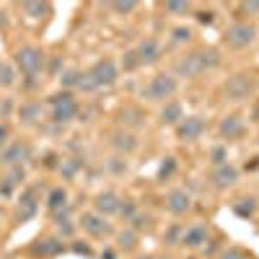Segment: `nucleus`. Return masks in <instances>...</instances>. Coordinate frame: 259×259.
Instances as JSON below:
<instances>
[{
  "mask_svg": "<svg viewBox=\"0 0 259 259\" xmlns=\"http://www.w3.org/2000/svg\"><path fill=\"white\" fill-rule=\"evenodd\" d=\"M31 256H41V259H50V256H57V254H62L65 251V246H62V241L60 239H39V241H34L31 244Z\"/></svg>",
  "mask_w": 259,
  "mask_h": 259,
  "instance_id": "16",
  "label": "nucleus"
},
{
  "mask_svg": "<svg viewBox=\"0 0 259 259\" xmlns=\"http://www.w3.org/2000/svg\"><path fill=\"white\" fill-rule=\"evenodd\" d=\"M221 259H244V254H241L239 249H228V251H226Z\"/></svg>",
  "mask_w": 259,
  "mask_h": 259,
  "instance_id": "46",
  "label": "nucleus"
},
{
  "mask_svg": "<svg viewBox=\"0 0 259 259\" xmlns=\"http://www.w3.org/2000/svg\"><path fill=\"white\" fill-rule=\"evenodd\" d=\"M11 112H13V104H11V99H6L3 106H0V117H8Z\"/></svg>",
  "mask_w": 259,
  "mask_h": 259,
  "instance_id": "45",
  "label": "nucleus"
},
{
  "mask_svg": "<svg viewBox=\"0 0 259 259\" xmlns=\"http://www.w3.org/2000/svg\"><path fill=\"white\" fill-rule=\"evenodd\" d=\"M197 21H200V24H212L215 13H212V11H200V13H197Z\"/></svg>",
  "mask_w": 259,
  "mask_h": 259,
  "instance_id": "43",
  "label": "nucleus"
},
{
  "mask_svg": "<svg viewBox=\"0 0 259 259\" xmlns=\"http://www.w3.org/2000/svg\"><path fill=\"white\" fill-rule=\"evenodd\" d=\"M135 55L140 60V65H153L161 60V45H158V39L153 36H145L140 45L135 47Z\"/></svg>",
  "mask_w": 259,
  "mask_h": 259,
  "instance_id": "14",
  "label": "nucleus"
},
{
  "mask_svg": "<svg viewBox=\"0 0 259 259\" xmlns=\"http://www.w3.org/2000/svg\"><path fill=\"white\" fill-rule=\"evenodd\" d=\"M13 187H18V184H24L26 182V168L24 166H13V168H8V177H6Z\"/></svg>",
  "mask_w": 259,
  "mask_h": 259,
  "instance_id": "30",
  "label": "nucleus"
},
{
  "mask_svg": "<svg viewBox=\"0 0 259 259\" xmlns=\"http://www.w3.org/2000/svg\"><path fill=\"white\" fill-rule=\"evenodd\" d=\"M85 78L91 80V85H94V91H101V89H109V85H114L117 83V78H119V70H117V65L112 62V60H99V62H94L89 70H85Z\"/></svg>",
  "mask_w": 259,
  "mask_h": 259,
  "instance_id": "5",
  "label": "nucleus"
},
{
  "mask_svg": "<svg viewBox=\"0 0 259 259\" xmlns=\"http://www.w3.org/2000/svg\"><path fill=\"white\" fill-rule=\"evenodd\" d=\"M80 226H83V231L89 236H94V239H106V236L114 233V228L106 223V218H101V215H96V212H83L80 215Z\"/></svg>",
  "mask_w": 259,
  "mask_h": 259,
  "instance_id": "9",
  "label": "nucleus"
},
{
  "mask_svg": "<svg viewBox=\"0 0 259 259\" xmlns=\"http://www.w3.org/2000/svg\"><path fill=\"white\" fill-rule=\"evenodd\" d=\"M57 168H60V174H62L65 179H73V177L78 174V168H80V161H78V158H65Z\"/></svg>",
  "mask_w": 259,
  "mask_h": 259,
  "instance_id": "28",
  "label": "nucleus"
},
{
  "mask_svg": "<svg viewBox=\"0 0 259 259\" xmlns=\"http://www.w3.org/2000/svg\"><path fill=\"white\" fill-rule=\"evenodd\" d=\"M119 207H122V200L114 192H99L96 200H94V210H96V215H101V218L119 215Z\"/></svg>",
  "mask_w": 259,
  "mask_h": 259,
  "instance_id": "11",
  "label": "nucleus"
},
{
  "mask_svg": "<svg viewBox=\"0 0 259 259\" xmlns=\"http://www.w3.org/2000/svg\"><path fill=\"white\" fill-rule=\"evenodd\" d=\"M205 119L202 117H197V114H192V117H184L174 130H177V138L179 140H184V143H192V140H197L202 133H205Z\"/></svg>",
  "mask_w": 259,
  "mask_h": 259,
  "instance_id": "10",
  "label": "nucleus"
},
{
  "mask_svg": "<svg viewBox=\"0 0 259 259\" xmlns=\"http://www.w3.org/2000/svg\"><path fill=\"white\" fill-rule=\"evenodd\" d=\"M140 210H138V205L133 202V200H122V207H119V215H122V218L130 223V221H133L135 218V215H138Z\"/></svg>",
  "mask_w": 259,
  "mask_h": 259,
  "instance_id": "31",
  "label": "nucleus"
},
{
  "mask_svg": "<svg viewBox=\"0 0 259 259\" xmlns=\"http://www.w3.org/2000/svg\"><path fill=\"white\" fill-rule=\"evenodd\" d=\"M55 226H57V233L65 236V239H70L75 233V223L68 218V215H55Z\"/></svg>",
  "mask_w": 259,
  "mask_h": 259,
  "instance_id": "25",
  "label": "nucleus"
},
{
  "mask_svg": "<svg viewBox=\"0 0 259 259\" xmlns=\"http://www.w3.org/2000/svg\"><path fill=\"white\" fill-rule=\"evenodd\" d=\"M189 207H192L189 192H184V189H174V192H168V194H166V210H168L171 215H184Z\"/></svg>",
  "mask_w": 259,
  "mask_h": 259,
  "instance_id": "15",
  "label": "nucleus"
},
{
  "mask_svg": "<svg viewBox=\"0 0 259 259\" xmlns=\"http://www.w3.org/2000/svg\"><path fill=\"white\" fill-rule=\"evenodd\" d=\"M13 57H16V68L24 73L26 78H36V75H41V70H45V65H47L45 52H41L39 47H34V45L18 47Z\"/></svg>",
  "mask_w": 259,
  "mask_h": 259,
  "instance_id": "2",
  "label": "nucleus"
},
{
  "mask_svg": "<svg viewBox=\"0 0 259 259\" xmlns=\"http://www.w3.org/2000/svg\"><path fill=\"white\" fill-rule=\"evenodd\" d=\"M117 241H119V249H124V251H133V249H135V244H138V231H133V228L122 231Z\"/></svg>",
  "mask_w": 259,
  "mask_h": 259,
  "instance_id": "27",
  "label": "nucleus"
},
{
  "mask_svg": "<svg viewBox=\"0 0 259 259\" xmlns=\"http://www.w3.org/2000/svg\"><path fill=\"white\" fill-rule=\"evenodd\" d=\"M122 124H127V127L143 124V114H140L138 106H124V112H122Z\"/></svg>",
  "mask_w": 259,
  "mask_h": 259,
  "instance_id": "26",
  "label": "nucleus"
},
{
  "mask_svg": "<svg viewBox=\"0 0 259 259\" xmlns=\"http://www.w3.org/2000/svg\"><path fill=\"white\" fill-rule=\"evenodd\" d=\"M223 91H226V99L228 101H244L251 96L254 91V78L246 75V73H239V75H231L223 85Z\"/></svg>",
  "mask_w": 259,
  "mask_h": 259,
  "instance_id": "7",
  "label": "nucleus"
},
{
  "mask_svg": "<svg viewBox=\"0 0 259 259\" xmlns=\"http://www.w3.org/2000/svg\"><path fill=\"white\" fill-rule=\"evenodd\" d=\"M221 65V52L218 50H197V52H189L184 55L179 62H177V73L182 78H197L202 75L205 70H212V68H218Z\"/></svg>",
  "mask_w": 259,
  "mask_h": 259,
  "instance_id": "1",
  "label": "nucleus"
},
{
  "mask_svg": "<svg viewBox=\"0 0 259 259\" xmlns=\"http://www.w3.org/2000/svg\"><path fill=\"white\" fill-rule=\"evenodd\" d=\"M122 68H124L127 73H133V70H138V68H140V60H138L135 50H133V52H124V60H122Z\"/></svg>",
  "mask_w": 259,
  "mask_h": 259,
  "instance_id": "35",
  "label": "nucleus"
},
{
  "mask_svg": "<svg viewBox=\"0 0 259 259\" xmlns=\"http://www.w3.org/2000/svg\"><path fill=\"white\" fill-rule=\"evenodd\" d=\"M218 133H221V138H223V140H241V138H244V133H246V124H244V119H241V117L231 114V117H223V119H221Z\"/></svg>",
  "mask_w": 259,
  "mask_h": 259,
  "instance_id": "13",
  "label": "nucleus"
},
{
  "mask_svg": "<svg viewBox=\"0 0 259 259\" xmlns=\"http://www.w3.org/2000/svg\"><path fill=\"white\" fill-rule=\"evenodd\" d=\"M80 70H62L60 73V85H62V91H70V89H78V80H80Z\"/></svg>",
  "mask_w": 259,
  "mask_h": 259,
  "instance_id": "24",
  "label": "nucleus"
},
{
  "mask_svg": "<svg viewBox=\"0 0 259 259\" xmlns=\"http://www.w3.org/2000/svg\"><path fill=\"white\" fill-rule=\"evenodd\" d=\"M241 11L249 16H259V0H249V3H241Z\"/></svg>",
  "mask_w": 259,
  "mask_h": 259,
  "instance_id": "41",
  "label": "nucleus"
},
{
  "mask_svg": "<svg viewBox=\"0 0 259 259\" xmlns=\"http://www.w3.org/2000/svg\"><path fill=\"white\" fill-rule=\"evenodd\" d=\"M226 45L233 47V50H244L249 45H254L256 39V26L254 24H246V21H236V24H231L223 34Z\"/></svg>",
  "mask_w": 259,
  "mask_h": 259,
  "instance_id": "6",
  "label": "nucleus"
},
{
  "mask_svg": "<svg viewBox=\"0 0 259 259\" xmlns=\"http://www.w3.org/2000/svg\"><path fill=\"white\" fill-rule=\"evenodd\" d=\"M21 8H24V13H26L29 18H41L45 13H50V6H47V3H24Z\"/></svg>",
  "mask_w": 259,
  "mask_h": 259,
  "instance_id": "29",
  "label": "nucleus"
},
{
  "mask_svg": "<svg viewBox=\"0 0 259 259\" xmlns=\"http://www.w3.org/2000/svg\"><path fill=\"white\" fill-rule=\"evenodd\" d=\"M8 140H11V130H8L6 122H0V150L8 145Z\"/></svg>",
  "mask_w": 259,
  "mask_h": 259,
  "instance_id": "40",
  "label": "nucleus"
},
{
  "mask_svg": "<svg viewBox=\"0 0 259 259\" xmlns=\"http://www.w3.org/2000/svg\"><path fill=\"white\" fill-rule=\"evenodd\" d=\"M158 119H161V124H174V127H177V124L184 119V109H182V104H179V101H166V106L161 109Z\"/></svg>",
  "mask_w": 259,
  "mask_h": 259,
  "instance_id": "21",
  "label": "nucleus"
},
{
  "mask_svg": "<svg viewBox=\"0 0 259 259\" xmlns=\"http://www.w3.org/2000/svg\"><path fill=\"white\" fill-rule=\"evenodd\" d=\"M47 207L52 215H68V192H65V187H55L50 192V197H47Z\"/></svg>",
  "mask_w": 259,
  "mask_h": 259,
  "instance_id": "17",
  "label": "nucleus"
},
{
  "mask_svg": "<svg viewBox=\"0 0 259 259\" xmlns=\"http://www.w3.org/2000/svg\"><path fill=\"white\" fill-rule=\"evenodd\" d=\"M104 259H114V254H112V251H106V254H104Z\"/></svg>",
  "mask_w": 259,
  "mask_h": 259,
  "instance_id": "47",
  "label": "nucleus"
},
{
  "mask_svg": "<svg viewBox=\"0 0 259 259\" xmlns=\"http://www.w3.org/2000/svg\"><path fill=\"white\" fill-rule=\"evenodd\" d=\"M73 251H75V254H83V256H91V254H94L91 246H85V244H73Z\"/></svg>",
  "mask_w": 259,
  "mask_h": 259,
  "instance_id": "44",
  "label": "nucleus"
},
{
  "mask_svg": "<svg viewBox=\"0 0 259 259\" xmlns=\"http://www.w3.org/2000/svg\"><path fill=\"white\" fill-rule=\"evenodd\" d=\"M13 189H16V187H13L8 179H0V197H11Z\"/></svg>",
  "mask_w": 259,
  "mask_h": 259,
  "instance_id": "42",
  "label": "nucleus"
},
{
  "mask_svg": "<svg viewBox=\"0 0 259 259\" xmlns=\"http://www.w3.org/2000/svg\"><path fill=\"white\" fill-rule=\"evenodd\" d=\"M189 11H192L189 3H166V13H171V16H187Z\"/></svg>",
  "mask_w": 259,
  "mask_h": 259,
  "instance_id": "37",
  "label": "nucleus"
},
{
  "mask_svg": "<svg viewBox=\"0 0 259 259\" xmlns=\"http://www.w3.org/2000/svg\"><path fill=\"white\" fill-rule=\"evenodd\" d=\"M210 182L215 189H228L239 182V168L231 166V163H223V166H215L212 174H210Z\"/></svg>",
  "mask_w": 259,
  "mask_h": 259,
  "instance_id": "12",
  "label": "nucleus"
},
{
  "mask_svg": "<svg viewBox=\"0 0 259 259\" xmlns=\"http://www.w3.org/2000/svg\"><path fill=\"white\" fill-rule=\"evenodd\" d=\"M177 89H179V83H177L174 75L158 73L156 78H150V83L140 91V99H145V101H166V99H171L177 94Z\"/></svg>",
  "mask_w": 259,
  "mask_h": 259,
  "instance_id": "4",
  "label": "nucleus"
},
{
  "mask_svg": "<svg viewBox=\"0 0 259 259\" xmlns=\"http://www.w3.org/2000/svg\"><path fill=\"white\" fill-rule=\"evenodd\" d=\"M210 161H212V168L215 166H223V163H228V153H226V148H212L210 150Z\"/></svg>",
  "mask_w": 259,
  "mask_h": 259,
  "instance_id": "33",
  "label": "nucleus"
},
{
  "mask_svg": "<svg viewBox=\"0 0 259 259\" xmlns=\"http://www.w3.org/2000/svg\"><path fill=\"white\" fill-rule=\"evenodd\" d=\"M112 145H114V150H119V153H133V150L138 148V138L133 133H114Z\"/></svg>",
  "mask_w": 259,
  "mask_h": 259,
  "instance_id": "22",
  "label": "nucleus"
},
{
  "mask_svg": "<svg viewBox=\"0 0 259 259\" xmlns=\"http://www.w3.org/2000/svg\"><path fill=\"white\" fill-rule=\"evenodd\" d=\"M114 13H122V16H127V13H133L135 8H138V3H135V0H124V3H112L109 6Z\"/></svg>",
  "mask_w": 259,
  "mask_h": 259,
  "instance_id": "38",
  "label": "nucleus"
},
{
  "mask_svg": "<svg viewBox=\"0 0 259 259\" xmlns=\"http://www.w3.org/2000/svg\"><path fill=\"white\" fill-rule=\"evenodd\" d=\"M50 117L57 124H68L78 117V101L70 91H60L50 96Z\"/></svg>",
  "mask_w": 259,
  "mask_h": 259,
  "instance_id": "3",
  "label": "nucleus"
},
{
  "mask_svg": "<svg viewBox=\"0 0 259 259\" xmlns=\"http://www.w3.org/2000/svg\"><path fill=\"white\" fill-rule=\"evenodd\" d=\"M171 36H174L177 45H187V41L192 39V29H187V26H177L174 31H171Z\"/></svg>",
  "mask_w": 259,
  "mask_h": 259,
  "instance_id": "36",
  "label": "nucleus"
},
{
  "mask_svg": "<svg viewBox=\"0 0 259 259\" xmlns=\"http://www.w3.org/2000/svg\"><path fill=\"white\" fill-rule=\"evenodd\" d=\"M36 210H39V202H36V197H34V192H26L24 197H21V202H18V210H16L18 223L31 221L34 215H36Z\"/></svg>",
  "mask_w": 259,
  "mask_h": 259,
  "instance_id": "18",
  "label": "nucleus"
},
{
  "mask_svg": "<svg viewBox=\"0 0 259 259\" xmlns=\"http://www.w3.org/2000/svg\"><path fill=\"white\" fill-rule=\"evenodd\" d=\"M233 210L241 215V218H249V215H254V210H256V205H254V200H239L233 205Z\"/></svg>",
  "mask_w": 259,
  "mask_h": 259,
  "instance_id": "32",
  "label": "nucleus"
},
{
  "mask_svg": "<svg viewBox=\"0 0 259 259\" xmlns=\"http://www.w3.org/2000/svg\"><path fill=\"white\" fill-rule=\"evenodd\" d=\"M182 244L189 249H200L202 244H207V228L205 226H192L182 233Z\"/></svg>",
  "mask_w": 259,
  "mask_h": 259,
  "instance_id": "20",
  "label": "nucleus"
},
{
  "mask_svg": "<svg viewBox=\"0 0 259 259\" xmlns=\"http://www.w3.org/2000/svg\"><path fill=\"white\" fill-rule=\"evenodd\" d=\"M31 158V148L29 143H8L3 150H0V166H6V168H13V166H24L26 161Z\"/></svg>",
  "mask_w": 259,
  "mask_h": 259,
  "instance_id": "8",
  "label": "nucleus"
},
{
  "mask_svg": "<svg viewBox=\"0 0 259 259\" xmlns=\"http://www.w3.org/2000/svg\"><path fill=\"white\" fill-rule=\"evenodd\" d=\"M143 259H150V256H143Z\"/></svg>",
  "mask_w": 259,
  "mask_h": 259,
  "instance_id": "48",
  "label": "nucleus"
},
{
  "mask_svg": "<svg viewBox=\"0 0 259 259\" xmlns=\"http://www.w3.org/2000/svg\"><path fill=\"white\" fill-rule=\"evenodd\" d=\"M16 78H18V73H16L13 65L11 62H0V89H13Z\"/></svg>",
  "mask_w": 259,
  "mask_h": 259,
  "instance_id": "23",
  "label": "nucleus"
},
{
  "mask_svg": "<svg viewBox=\"0 0 259 259\" xmlns=\"http://www.w3.org/2000/svg\"><path fill=\"white\" fill-rule=\"evenodd\" d=\"M174 171H177V158H166V161L161 163V168H158V179H161V182L168 179Z\"/></svg>",
  "mask_w": 259,
  "mask_h": 259,
  "instance_id": "34",
  "label": "nucleus"
},
{
  "mask_svg": "<svg viewBox=\"0 0 259 259\" xmlns=\"http://www.w3.org/2000/svg\"><path fill=\"white\" fill-rule=\"evenodd\" d=\"M18 119L24 124H29V127L39 124V119H41V104L39 101H24L18 106Z\"/></svg>",
  "mask_w": 259,
  "mask_h": 259,
  "instance_id": "19",
  "label": "nucleus"
},
{
  "mask_svg": "<svg viewBox=\"0 0 259 259\" xmlns=\"http://www.w3.org/2000/svg\"><path fill=\"white\" fill-rule=\"evenodd\" d=\"M109 171H112V174H124V171H127V161H124L122 156L112 158V161H109Z\"/></svg>",
  "mask_w": 259,
  "mask_h": 259,
  "instance_id": "39",
  "label": "nucleus"
}]
</instances>
